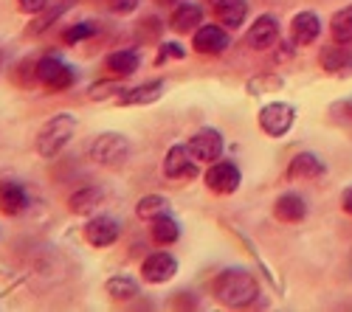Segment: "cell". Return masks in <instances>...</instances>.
I'll use <instances>...</instances> for the list:
<instances>
[{
  "mask_svg": "<svg viewBox=\"0 0 352 312\" xmlns=\"http://www.w3.org/2000/svg\"><path fill=\"white\" fill-rule=\"evenodd\" d=\"M107 6L116 14H133L135 6H138V0H107Z\"/></svg>",
  "mask_w": 352,
  "mask_h": 312,
  "instance_id": "cell-29",
  "label": "cell"
},
{
  "mask_svg": "<svg viewBox=\"0 0 352 312\" xmlns=\"http://www.w3.org/2000/svg\"><path fill=\"white\" fill-rule=\"evenodd\" d=\"M293 119H296V110L285 101H274V104H265L259 110V127L265 130L271 138H282L287 135V130L293 127Z\"/></svg>",
  "mask_w": 352,
  "mask_h": 312,
  "instance_id": "cell-6",
  "label": "cell"
},
{
  "mask_svg": "<svg viewBox=\"0 0 352 312\" xmlns=\"http://www.w3.org/2000/svg\"><path fill=\"white\" fill-rule=\"evenodd\" d=\"M17 3H20V9L25 14H40L48 6V0H17Z\"/></svg>",
  "mask_w": 352,
  "mask_h": 312,
  "instance_id": "cell-30",
  "label": "cell"
},
{
  "mask_svg": "<svg viewBox=\"0 0 352 312\" xmlns=\"http://www.w3.org/2000/svg\"><path fill=\"white\" fill-rule=\"evenodd\" d=\"M166 211H169V200H166V197H161V194L141 197L138 206H135V214H138L141 219H155V217H161V214H166Z\"/></svg>",
  "mask_w": 352,
  "mask_h": 312,
  "instance_id": "cell-26",
  "label": "cell"
},
{
  "mask_svg": "<svg viewBox=\"0 0 352 312\" xmlns=\"http://www.w3.org/2000/svg\"><path fill=\"white\" fill-rule=\"evenodd\" d=\"M119 234H122V225L116 222L113 217H94V219H87V225H85V239L91 242L94 248H107V245H113L116 239H119Z\"/></svg>",
  "mask_w": 352,
  "mask_h": 312,
  "instance_id": "cell-10",
  "label": "cell"
},
{
  "mask_svg": "<svg viewBox=\"0 0 352 312\" xmlns=\"http://www.w3.org/2000/svg\"><path fill=\"white\" fill-rule=\"evenodd\" d=\"M184 56H186V51L178 45V43H164L161 45V53H158V65H164L166 60H184Z\"/></svg>",
  "mask_w": 352,
  "mask_h": 312,
  "instance_id": "cell-28",
  "label": "cell"
},
{
  "mask_svg": "<svg viewBox=\"0 0 352 312\" xmlns=\"http://www.w3.org/2000/svg\"><path fill=\"white\" fill-rule=\"evenodd\" d=\"M341 208H344L346 214H352V186H349V189L341 194Z\"/></svg>",
  "mask_w": 352,
  "mask_h": 312,
  "instance_id": "cell-32",
  "label": "cell"
},
{
  "mask_svg": "<svg viewBox=\"0 0 352 312\" xmlns=\"http://www.w3.org/2000/svg\"><path fill=\"white\" fill-rule=\"evenodd\" d=\"M214 14H217L220 25L240 28L245 23L248 6H245V0H214Z\"/></svg>",
  "mask_w": 352,
  "mask_h": 312,
  "instance_id": "cell-19",
  "label": "cell"
},
{
  "mask_svg": "<svg viewBox=\"0 0 352 312\" xmlns=\"http://www.w3.org/2000/svg\"><path fill=\"white\" fill-rule=\"evenodd\" d=\"M164 175L169 180H192L197 175V158L189 144H175L164 158Z\"/></svg>",
  "mask_w": 352,
  "mask_h": 312,
  "instance_id": "cell-5",
  "label": "cell"
},
{
  "mask_svg": "<svg viewBox=\"0 0 352 312\" xmlns=\"http://www.w3.org/2000/svg\"><path fill=\"white\" fill-rule=\"evenodd\" d=\"M279 40V20L274 14H262L254 20L251 32H248V45L256 51H265Z\"/></svg>",
  "mask_w": 352,
  "mask_h": 312,
  "instance_id": "cell-12",
  "label": "cell"
},
{
  "mask_svg": "<svg viewBox=\"0 0 352 312\" xmlns=\"http://www.w3.org/2000/svg\"><path fill=\"white\" fill-rule=\"evenodd\" d=\"M214 298L228 309H243L251 307L259 298V281L248 270H223L214 281Z\"/></svg>",
  "mask_w": 352,
  "mask_h": 312,
  "instance_id": "cell-1",
  "label": "cell"
},
{
  "mask_svg": "<svg viewBox=\"0 0 352 312\" xmlns=\"http://www.w3.org/2000/svg\"><path fill=\"white\" fill-rule=\"evenodd\" d=\"M91 158L102 166H122L130 155V144H127V138L119 135V132H102L94 138V144H91Z\"/></svg>",
  "mask_w": 352,
  "mask_h": 312,
  "instance_id": "cell-3",
  "label": "cell"
},
{
  "mask_svg": "<svg viewBox=\"0 0 352 312\" xmlns=\"http://www.w3.org/2000/svg\"><path fill=\"white\" fill-rule=\"evenodd\" d=\"M290 28H293V43H296V45H310L321 34V20L313 12H302V14L293 17Z\"/></svg>",
  "mask_w": 352,
  "mask_h": 312,
  "instance_id": "cell-17",
  "label": "cell"
},
{
  "mask_svg": "<svg viewBox=\"0 0 352 312\" xmlns=\"http://www.w3.org/2000/svg\"><path fill=\"white\" fill-rule=\"evenodd\" d=\"M203 23V9L197 3H178L169 17V28L178 34H186V32H195V28Z\"/></svg>",
  "mask_w": 352,
  "mask_h": 312,
  "instance_id": "cell-14",
  "label": "cell"
},
{
  "mask_svg": "<svg viewBox=\"0 0 352 312\" xmlns=\"http://www.w3.org/2000/svg\"><path fill=\"white\" fill-rule=\"evenodd\" d=\"M99 32L96 25H91V23H76V25H71L68 32L63 34V40L68 43V45H74V43H82V40H87V37H94Z\"/></svg>",
  "mask_w": 352,
  "mask_h": 312,
  "instance_id": "cell-27",
  "label": "cell"
},
{
  "mask_svg": "<svg viewBox=\"0 0 352 312\" xmlns=\"http://www.w3.org/2000/svg\"><path fill=\"white\" fill-rule=\"evenodd\" d=\"M212 3H214V0H212Z\"/></svg>",
  "mask_w": 352,
  "mask_h": 312,
  "instance_id": "cell-35",
  "label": "cell"
},
{
  "mask_svg": "<svg viewBox=\"0 0 352 312\" xmlns=\"http://www.w3.org/2000/svg\"><path fill=\"white\" fill-rule=\"evenodd\" d=\"M330 34H333V40L341 43V45L352 43V6H344L341 12L333 14V20H330Z\"/></svg>",
  "mask_w": 352,
  "mask_h": 312,
  "instance_id": "cell-23",
  "label": "cell"
},
{
  "mask_svg": "<svg viewBox=\"0 0 352 312\" xmlns=\"http://www.w3.org/2000/svg\"><path fill=\"white\" fill-rule=\"evenodd\" d=\"M76 132V119L71 112H60V116H54L51 121L43 124V130L37 132V152L43 158H54L65 149V144L74 138Z\"/></svg>",
  "mask_w": 352,
  "mask_h": 312,
  "instance_id": "cell-2",
  "label": "cell"
},
{
  "mask_svg": "<svg viewBox=\"0 0 352 312\" xmlns=\"http://www.w3.org/2000/svg\"><path fill=\"white\" fill-rule=\"evenodd\" d=\"M240 183H243V175L237 163H231V160H220L206 172V186L214 194H234L240 189Z\"/></svg>",
  "mask_w": 352,
  "mask_h": 312,
  "instance_id": "cell-9",
  "label": "cell"
},
{
  "mask_svg": "<svg viewBox=\"0 0 352 312\" xmlns=\"http://www.w3.org/2000/svg\"><path fill=\"white\" fill-rule=\"evenodd\" d=\"M274 214H276V219H282L287 225H296L307 217V206H305V200L299 194H282L274 203Z\"/></svg>",
  "mask_w": 352,
  "mask_h": 312,
  "instance_id": "cell-18",
  "label": "cell"
},
{
  "mask_svg": "<svg viewBox=\"0 0 352 312\" xmlns=\"http://www.w3.org/2000/svg\"><path fill=\"white\" fill-rule=\"evenodd\" d=\"M102 200H104V191H102L99 186H85V189H79V191L71 194L68 208H71L74 214H91Z\"/></svg>",
  "mask_w": 352,
  "mask_h": 312,
  "instance_id": "cell-22",
  "label": "cell"
},
{
  "mask_svg": "<svg viewBox=\"0 0 352 312\" xmlns=\"http://www.w3.org/2000/svg\"><path fill=\"white\" fill-rule=\"evenodd\" d=\"M71 3H74V0H54L51 6H54V9H60V12H65V9L71 6Z\"/></svg>",
  "mask_w": 352,
  "mask_h": 312,
  "instance_id": "cell-33",
  "label": "cell"
},
{
  "mask_svg": "<svg viewBox=\"0 0 352 312\" xmlns=\"http://www.w3.org/2000/svg\"><path fill=\"white\" fill-rule=\"evenodd\" d=\"M318 62L333 76H352V51L346 48H324L318 53Z\"/></svg>",
  "mask_w": 352,
  "mask_h": 312,
  "instance_id": "cell-16",
  "label": "cell"
},
{
  "mask_svg": "<svg viewBox=\"0 0 352 312\" xmlns=\"http://www.w3.org/2000/svg\"><path fill=\"white\" fill-rule=\"evenodd\" d=\"M189 147H192V152H195L197 160L212 163V160H217V158L223 155V147H226V144H223V135H220L217 130L206 127V130H200V132L192 135Z\"/></svg>",
  "mask_w": 352,
  "mask_h": 312,
  "instance_id": "cell-11",
  "label": "cell"
},
{
  "mask_svg": "<svg viewBox=\"0 0 352 312\" xmlns=\"http://www.w3.org/2000/svg\"><path fill=\"white\" fill-rule=\"evenodd\" d=\"M178 237H181V228H178V222H175L172 217L161 214V217L153 219V239L158 245H172V242H178Z\"/></svg>",
  "mask_w": 352,
  "mask_h": 312,
  "instance_id": "cell-25",
  "label": "cell"
},
{
  "mask_svg": "<svg viewBox=\"0 0 352 312\" xmlns=\"http://www.w3.org/2000/svg\"><path fill=\"white\" fill-rule=\"evenodd\" d=\"M23 208H28V194H25V189H23L20 183H14V180H3V183H0V211L9 214V217H14V214H20Z\"/></svg>",
  "mask_w": 352,
  "mask_h": 312,
  "instance_id": "cell-15",
  "label": "cell"
},
{
  "mask_svg": "<svg viewBox=\"0 0 352 312\" xmlns=\"http://www.w3.org/2000/svg\"><path fill=\"white\" fill-rule=\"evenodd\" d=\"M141 276H144V281H150V285H166V281L178 276V259L166 250L150 253L141 265Z\"/></svg>",
  "mask_w": 352,
  "mask_h": 312,
  "instance_id": "cell-7",
  "label": "cell"
},
{
  "mask_svg": "<svg viewBox=\"0 0 352 312\" xmlns=\"http://www.w3.org/2000/svg\"><path fill=\"white\" fill-rule=\"evenodd\" d=\"M104 287H107V296L116 301H130L138 296V281L130 276H113Z\"/></svg>",
  "mask_w": 352,
  "mask_h": 312,
  "instance_id": "cell-24",
  "label": "cell"
},
{
  "mask_svg": "<svg viewBox=\"0 0 352 312\" xmlns=\"http://www.w3.org/2000/svg\"><path fill=\"white\" fill-rule=\"evenodd\" d=\"M74 79H76L74 68L63 62L60 56H43L37 62V82H43L48 91H65L74 84Z\"/></svg>",
  "mask_w": 352,
  "mask_h": 312,
  "instance_id": "cell-4",
  "label": "cell"
},
{
  "mask_svg": "<svg viewBox=\"0 0 352 312\" xmlns=\"http://www.w3.org/2000/svg\"><path fill=\"white\" fill-rule=\"evenodd\" d=\"M155 3H161V6H169V3H175V0H155Z\"/></svg>",
  "mask_w": 352,
  "mask_h": 312,
  "instance_id": "cell-34",
  "label": "cell"
},
{
  "mask_svg": "<svg viewBox=\"0 0 352 312\" xmlns=\"http://www.w3.org/2000/svg\"><path fill=\"white\" fill-rule=\"evenodd\" d=\"M228 45H231V37H228V32H226V25L209 23V25H197V28H195L192 48H195L197 53H212V56H217V53H223Z\"/></svg>",
  "mask_w": 352,
  "mask_h": 312,
  "instance_id": "cell-8",
  "label": "cell"
},
{
  "mask_svg": "<svg viewBox=\"0 0 352 312\" xmlns=\"http://www.w3.org/2000/svg\"><path fill=\"white\" fill-rule=\"evenodd\" d=\"M138 62H141L138 51L124 48V51H116V53H110V56H107V62H104V68H107L113 76L124 79V76H133V73L138 71Z\"/></svg>",
  "mask_w": 352,
  "mask_h": 312,
  "instance_id": "cell-20",
  "label": "cell"
},
{
  "mask_svg": "<svg viewBox=\"0 0 352 312\" xmlns=\"http://www.w3.org/2000/svg\"><path fill=\"white\" fill-rule=\"evenodd\" d=\"M161 93H164V82H146V84H138V88H133V91H124L119 96V104H124V107L153 104V101H158Z\"/></svg>",
  "mask_w": 352,
  "mask_h": 312,
  "instance_id": "cell-21",
  "label": "cell"
},
{
  "mask_svg": "<svg viewBox=\"0 0 352 312\" xmlns=\"http://www.w3.org/2000/svg\"><path fill=\"white\" fill-rule=\"evenodd\" d=\"M324 172H327L324 160H321L318 155H313V152L296 155V158L290 160V166H287V178L290 180H316V178H321Z\"/></svg>",
  "mask_w": 352,
  "mask_h": 312,
  "instance_id": "cell-13",
  "label": "cell"
},
{
  "mask_svg": "<svg viewBox=\"0 0 352 312\" xmlns=\"http://www.w3.org/2000/svg\"><path fill=\"white\" fill-rule=\"evenodd\" d=\"M333 116H341V119L352 121V99H346V101H338V104L333 107Z\"/></svg>",
  "mask_w": 352,
  "mask_h": 312,
  "instance_id": "cell-31",
  "label": "cell"
}]
</instances>
